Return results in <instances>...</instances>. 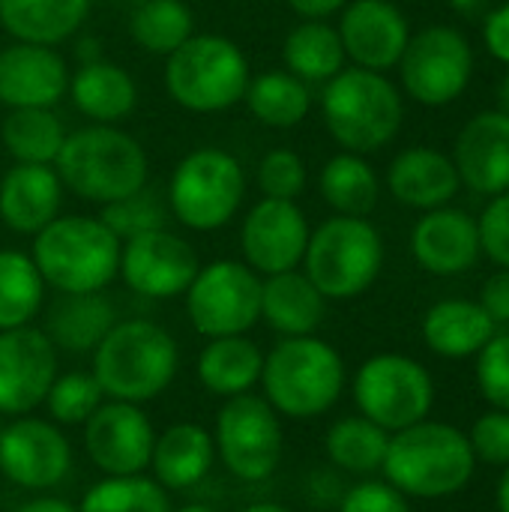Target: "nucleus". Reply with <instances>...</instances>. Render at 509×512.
<instances>
[{
	"mask_svg": "<svg viewBox=\"0 0 509 512\" xmlns=\"http://www.w3.org/2000/svg\"><path fill=\"white\" fill-rule=\"evenodd\" d=\"M390 447V432L375 426L372 420L360 417H342L327 429L324 450L327 459L357 477H372L384 468Z\"/></svg>",
	"mask_w": 509,
	"mask_h": 512,
	"instance_id": "obj_33",
	"label": "nucleus"
},
{
	"mask_svg": "<svg viewBox=\"0 0 509 512\" xmlns=\"http://www.w3.org/2000/svg\"><path fill=\"white\" fill-rule=\"evenodd\" d=\"M480 306L495 324H509V270L495 273L480 294Z\"/></svg>",
	"mask_w": 509,
	"mask_h": 512,
	"instance_id": "obj_47",
	"label": "nucleus"
},
{
	"mask_svg": "<svg viewBox=\"0 0 509 512\" xmlns=\"http://www.w3.org/2000/svg\"><path fill=\"white\" fill-rule=\"evenodd\" d=\"M129 30L144 51L168 57L189 36H195V18L183 0H144L132 12Z\"/></svg>",
	"mask_w": 509,
	"mask_h": 512,
	"instance_id": "obj_38",
	"label": "nucleus"
},
{
	"mask_svg": "<svg viewBox=\"0 0 509 512\" xmlns=\"http://www.w3.org/2000/svg\"><path fill=\"white\" fill-rule=\"evenodd\" d=\"M102 225L123 243V240H132L138 234H150V231H159L165 228V219H168V207L162 204V198L141 186L138 192L120 198V201H111L102 207Z\"/></svg>",
	"mask_w": 509,
	"mask_h": 512,
	"instance_id": "obj_41",
	"label": "nucleus"
},
{
	"mask_svg": "<svg viewBox=\"0 0 509 512\" xmlns=\"http://www.w3.org/2000/svg\"><path fill=\"white\" fill-rule=\"evenodd\" d=\"M186 315L207 336H246L261 321V279L249 264L213 261L186 288Z\"/></svg>",
	"mask_w": 509,
	"mask_h": 512,
	"instance_id": "obj_12",
	"label": "nucleus"
},
{
	"mask_svg": "<svg viewBox=\"0 0 509 512\" xmlns=\"http://www.w3.org/2000/svg\"><path fill=\"white\" fill-rule=\"evenodd\" d=\"M330 135L348 153H372L393 141L402 123V99L396 87L372 69L336 72L321 96Z\"/></svg>",
	"mask_w": 509,
	"mask_h": 512,
	"instance_id": "obj_7",
	"label": "nucleus"
},
{
	"mask_svg": "<svg viewBox=\"0 0 509 512\" xmlns=\"http://www.w3.org/2000/svg\"><path fill=\"white\" fill-rule=\"evenodd\" d=\"M156 432L141 405L102 402L84 423V450L105 477L144 474L153 459Z\"/></svg>",
	"mask_w": 509,
	"mask_h": 512,
	"instance_id": "obj_14",
	"label": "nucleus"
},
{
	"mask_svg": "<svg viewBox=\"0 0 509 512\" xmlns=\"http://www.w3.org/2000/svg\"><path fill=\"white\" fill-rule=\"evenodd\" d=\"M405 90L423 105L453 102L471 78V48L453 27H429L408 39L402 51Z\"/></svg>",
	"mask_w": 509,
	"mask_h": 512,
	"instance_id": "obj_13",
	"label": "nucleus"
},
{
	"mask_svg": "<svg viewBox=\"0 0 509 512\" xmlns=\"http://www.w3.org/2000/svg\"><path fill=\"white\" fill-rule=\"evenodd\" d=\"M243 48L216 33H195L165 60L168 96L195 114H216L237 105L249 87Z\"/></svg>",
	"mask_w": 509,
	"mask_h": 512,
	"instance_id": "obj_6",
	"label": "nucleus"
},
{
	"mask_svg": "<svg viewBox=\"0 0 509 512\" xmlns=\"http://www.w3.org/2000/svg\"><path fill=\"white\" fill-rule=\"evenodd\" d=\"M174 512H219L213 510V507H207V504H189V507H180V510Z\"/></svg>",
	"mask_w": 509,
	"mask_h": 512,
	"instance_id": "obj_53",
	"label": "nucleus"
},
{
	"mask_svg": "<svg viewBox=\"0 0 509 512\" xmlns=\"http://www.w3.org/2000/svg\"><path fill=\"white\" fill-rule=\"evenodd\" d=\"M216 456L243 483L267 480L282 462V423L264 396L240 393L225 399L213 432Z\"/></svg>",
	"mask_w": 509,
	"mask_h": 512,
	"instance_id": "obj_11",
	"label": "nucleus"
},
{
	"mask_svg": "<svg viewBox=\"0 0 509 512\" xmlns=\"http://www.w3.org/2000/svg\"><path fill=\"white\" fill-rule=\"evenodd\" d=\"M495 501H498V512H509V465L504 468L501 480H498V492H495Z\"/></svg>",
	"mask_w": 509,
	"mask_h": 512,
	"instance_id": "obj_51",
	"label": "nucleus"
},
{
	"mask_svg": "<svg viewBox=\"0 0 509 512\" xmlns=\"http://www.w3.org/2000/svg\"><path fill=\"white\" fill-rule=\"evenodd\" d=\"M339 512H411V504L387 480H363L342 495Z\"/></svg>",
	"mask_w": 509,
	"mask_h": 512,
	"instance_id": "obj_45",
	"label": "nucleus"
},
{
	"mask_svg": "<svg viewBox=\"0 0 509 512\" xmlns=\"http://www.w3.org/2000/svg\"><path fill=\"white\" fill-rule=\"evenodd\" d=\"M387 183L402 204L438 210L459 192V171L438 150L414 147L393 159Z\"/></svg>",
	"mask_w": 509,
	"mask_h": 512,
	"instance_id": "obj_26",
	"label": "nucleus"
},
{
	"mask_svg": "<svg viewBox=\"0 0 509 512\" xmlns=\"http://www.w3.org/2000/svg\"><path fill=\"white\" fill-rule=\"evenodd\" d=\"M243 99L252 117L273 129H291L303 123L312 108L306 81H300L288 69H270V72H261L258 78H249Z\"/></svg>",
	"mask_w": 509,
	"mask_h": 512,
	"instance_id": "obj_32",
	"label": "nucleus"
},
{
	"mask_svg": "<svg viewBox=\"0 0 509 512\" xmlns=\"http://www.w3.org/2000/svg\"><path fill=\"white\" fill-rule=\"evenodd\" d=\"M54 171L78 198L105 207L147 186V153L132 135L96 123L66 135Z\"/></svg>",
	"mask_w": 509,
	"mask_h": 512,
	"instance_id": "obj_3",
	"label": "nucleus"
},
{
	"mask_svg": "<svg viewBox=\"0 0 509 512\" xmlns=\"http://www.w3.org/2000/svg\"><path fill=\"white\" fill-rule=\"evenodd\" d=\"M282 60L300 81H330L345 63L339 30L324 21L297 24L282 42Z\"/></svg>",
	"mask_w": 509,
	"mask_h": 512,
	"instance_id": "obj_34",
	"label": "nucleus"
},
{
	"mask_svg": "<svg viewBox=\"0 0 509 512\" xmlns=\"http://www.w3.org/2000/svg\"><path fill=\"white\" fill-rule=\"evenodd\" d=\"M258 186L264 198L294 201L306 189V165L294 150H270L258 165Z\"/></svg>",
	"mask_w": 509,
	"mask_h": 512,
	"instance_id": "obj_43",
	"label": "nucleus"
},
{
	"mask_svg": "<svg viewBox=\"0 0 509 512\" xmlns=\"http://www.w3.org/2000/svg\"><path fill=\"white\" fill-rule=\"evenodd\" d=\"M63 183L51 165L15 162L0 180V219L15 234H39L57 219Z\"/></svg>",
	"mask_w": 509,
	"mask_h": 512,
	"instance_id": "obj_23",
	"label": "nucleus"
},
{
	"mask_svg": "<svg viewBox=\"0 0 509 512\" xmlns=\"http://www.w3.org/2000/svg\"><path fill=\"white\" fill-rule=\"evenodd\" d=\"M477 459L465 432L447 423L420 420L390 435L384 477L405 498L441 501L459 495L474 477Z\"/></svg>",
	"mask_w": 509,
	"mask_h": 512,
	"instance_id": "obj_1",
	"label": "nucleus"
},
{
	"mask_svg": "<svg viewBox=\"0 0 509 512\" xmlns=\"http://www.w3.org/2000/svg\"><path fill=\"white\" fill-rule=\"evenodd\" d=\"M15 512H78L69 501H60V498H48V495H42V498H33V501H27V504H21Z\"/></svg>",
	"mask_w": 509,
	"mask_h": 512,
	"instance_id": "obj_50",
	"label": "nucleus"
},
{
	"mask_svg": "<svg viewBox=\"0 0 509 512\" xmlns=\"http://www.w3.org/2000/svg\"><path fill=\"white\" fill-rule=\"evenodd\" d=\"M246 195L240 162L219 147H198L180 159L168 186V207L192 231L228 225Z\"/></svg>",
	"mask_w": 509,
	"mask_h": 512,
	"instance_id": "obj_9",
	"label": "nucleus"
},
{
	"mask_svg": "<svg viewBox=\"0 0 509 512\" xmlns=\"http://www.w3.org/2000/svg\"><path fill=\"white\" fill-rule=\"evenodd\" d=\"M75 102V108L96 120V123H114L123 120L135 102H138V87L132 75L108 60H87L72 78L66 90Z\"/></svg>",
	"mask_w": 509,
	"mask_h": 512,
	"instance_id": "obj_29",
	"label": "nucleus"
},
{
	"mask_svg": "<svg viewBox=\"0 0 509 512\" xmlns=\"http://www.w3.org/2000/svg\"><path fill=\"white\" fill-rule=\"evenodd\" d=\"M384 264V243L363 216H333L309 234L303 267L327 300H351L372 288Z\"/></svg>",
	"mask_w": 509,
	"mask_h": 512,
	"instance_id": "obj_8",
	"label": "nucleus"
},
{
	"mask_svg": "<svg viewBox=\"0 0 509 512\" xmlns=\"http://www.w3.org/2000/svg\"><path fill=\"white\" fill-rule=\"evenodd\" d=\"M309 234V222L294 201L264 198L243 219V258L255 273L264 276L297 270V264H303Z\"/></svg>",
	"mask_w": 509,
	"mask_h": 512,
	"instance_id": "obj_18",
	"label": "nucleus"
},
{
	"mask_svg": "<svg viewBox=\"0 0 509 512\" xmlns=\"http://www.w3.org/2000/svg\"><path fill=\"white\" fill-rule=\"evenodd\" d=\"M456 171L474 192H509V117L504 111L477 114L456 141Z\"/></svg>",
	"mask_w": 509,
	"mask_h": 512,
	"instance_id": "obj_21",
	"label": "nucleus"
},
{
	"mask_svg": "<svg viewBox=\"0 0 509 512\" xmlns=\"http://www.w3.org/2000/svg\"><path fill=\"white\" fill-rule=\"evenodd\" d=\"M411 252L417 264L435 276H456L477 264L480 231L462 210H432L414 225Z\"/></svg>",
	"mask_w": 509,
	"mask_h": 512,
	"instance_id": "obj_22",
	"label": "nucleus"
},
{
	"mask_svg": "<svg viewBox=\"0 0 509 512\" xmlns=\"http://www.w3.org/2000/svg\"><path fill=\"white\" fill-rule=\"evenodd\" d=\"M102 402H105V393L99 381L87 372L57 375L45 396L48 414L57 426H84Z\"/></svg>",
	"mask_w": 509,
	"mask_h": 512,
	"instance_id": "obj_40",
	"label": "nucleus"
},
{
	"mask_svg": "<svg viewBox=\"0 0 509 512\" xmlns=\"http://www.w3.org/2000/svg\"><path fill=\"white\" fill-rule=\"evenodd\" d=\"M117 324L114 306L102 291L93 294H60L48 315H45V336L54 348L87 354L96 351V345L108 336V330Z\"/></svg>",
	"mask_w": 509,
	"mask_h": 512,
	"instance_id": "obj_27",
	"label": "nucleus"
},
{
	"mask_svg": "<svg viewBox=\"0 0 509 512\" xmlns=\"http://www.w3.org/2000/svg\"><path fill=\"white\" fill-rule=\"evenodd\" d=\"M501 102H504V114L509 117V75H507V81L501 84Z\"/></svg>",
	"mask_w": 509,
	"mask_h": 512,
	"instance_id": "obj_54",
	"label": "nucleus"
},
{
	"mask_svg": "<svg viewBox=\"0 0 509 512\" xmlns=\"http://www.w3.org/2000/svg\"><path fill=\"white\" fill-rule=\"evenodd\" d=\"M483 36H486L489 51H492L498 60L509 63V3L507 6H501V9H495V12L489 15Z\"/></svg>",
	"mask_w": 509,
	"mask_h": 512,
	"instance_id": "obj_48",
	"label": "nucleus"
},
{
	"mask_svg": "<svg viewBox=\"0 0 509 512\" xmlns=\"http://www.w3.org/2000/svg\"><path fill=\"white\" fill-rule=\"evenodd\" d=\"M321 195L339 216H366L378 204V177L360 153H339L321 171Z\"/></svg>",
	"mask_w": 509,
	"mask_h": 512,
	"instance_id": "obj_37",
	"label": "nucleus"
},
{
	"mask_svg": "<svg viewBox=\"0 0 509 512\" xmlns=\"http://www.w3.org/2000/svg\"><path fill=\"white\" fill-rule=\"evenodd\" d=\"M495 327L498 324L480 303L441 300L423 318V339L435 354L447 360H465L480 354V348L495 336Z\"/></svg>",
	"mask_w": 509,
	"mask_h": 512,
	"instance_id": "obj_28",
	"label": "nucleus"
},
{
	"mask_svg": "<svg viewBox=\"0 0 509 512\" xmlns=\"http://www.w3.org/2000/svg\"><path fill=\"white\" fill-rule=\"evenodd\" d=\"M471 450L474 459L495 465V468H507L509 465V411L489 408L486 414L477 417L471 435Z\"/></svg>",
	"mask_w": 509,
	"mask_h": 512,
	"instance_id": "obj_44",
	"label": "nucleus"
},
{
	"mask_svg": "<svg viewBox=\"0 0 509 512\" xmlns=\"http://www.w3.org/2000/svg\"><path fill=\"white\" fill-rule=\"evenodd\" d=\"M90 0H0V24L18 42L57 45L87 18Z\"/></svg>",
	"mask_w": 509,
	"mask_h": 512,
	"instance_id": "obj_31",
	"label": "nucleus"
},
{
	"mask_svg": "<svg viewBox=\"0 0 509 512\" xmlns=\"http://www.w3.org/2000/svg\"><path fill=\"white\" fill-rule=\"evenodd\" d=\"M477 387L492 408L509 411V333H495L480 348Z\"/></svg>",
	"mask_w": 509,
	"mask_h": 512,
	"instance_id": "obj_42",
	"label": "nucleus"
},
{
	"mask_svg": "<svg viewBox=\"0 0 509 512\" xmlns=\"http://www.w3.org/2000/svg\"><path fill=\"white\" fill-rule=\"evenodd\" d=\"M288 6H291L300 18H306V21H324V18H330L333 12L345 9L348 0H288Z\"/></svg>",
	"mask_w": 509,
	"mask_h": 512,
	"instance_id": "obj_49",
	"label": "nucleus"
},
{
	"mask_svg": "<svg viewBox=\"0 0 509 512\" xmlns=\"http://www.w3.org/2000/svg\"><path fill=\"white\" fill-rule=\"evenodd\" d=\"M69 468L72 447L54 423L21 417L0 432V474L12 486L45 492L60 486Z\"/></svg>",
	"mask_w": 509,
	"mask_h": 512,
	"instance_id": "obj_15",
	"label": "nucleus"
},
{
	"mask_svg": "<svg viewBox=\"0 0 509 512\" xmlns=\"http://www.w3.org/2000/svg\"><path fill=\"white\" fill-rule=\"evenodd\" d=\"M354 402L366 420L393 435L429 420L435 384L423 363L405 354H375L354 375Z\"/></svg>",
	"mask_w": 509,
	"mask_h": 512,
	"instance_id": "obj_10",
	"label": "nucleus"
},
{
	"mask_svg": "<svg viewBox=\"0 0 509 512\" xmlns=\"http://www.w3.org/2000/svg\"><path fill=\"white\" fill-rule=\"evenodd\" d=\"M33 264L57 294H93L120 273L123 243L90 216H57L33 234Z\"/></svg>",
	"mask_w": 509,
	"mask_h": 512,
	"instance_id": "obj_5",
	"label": "nucleus"
},
{
	"mask_svg": "<svg viewBox=\"0 0 509 512\" xmlns=\"http://www.w3.org/2000/svg\"><path fill=\"white\" fill-rule=\"evenodd\" d=\"M324 315L327 297L312 285L306 273L285 270L261 279V318L285 339L312 336Z\"/></svg>",
	"mask_w": 509,
	"mask_h": 512,
	"instance_id": "obj_24",
	"label": "nucleus"
},
{
	"mask_svg": "<svg viewBox=\"0 0 509 512\" xmlns=\"http://www.w3.org/2000/svg\"><path fill=\"white\" fill-rule=\"evenodd\" d=\"M477 231H480V249L495 264L509 270V192L495 195V201L483 210Z\"/></svg>",
	"mask_w": 509,
	"mask_h": 512,
	"instance_id": "obj_46",
	"label": "nucleus"
},
{
	"mask_svg": "<svg viewBox=\"0 0 509 512\" xmlns=\"http://www.w3.org/2000/svg\"><path fill=\"white\" fill-rule=\"evenodd\" d=\"M57 378V348L36 327L0 333V414L24 417L45 402Z\"/></svg>",
	"mask_w": 509,
	"mask_h": 512,
	"instance_id": "obj_17",
	"label": "nucleus"
},
{
	"mask_svg": "<svg viewBox=\"0 0 509 512\" xmlns=\"http://www.w3.org/2000/svg\"><path fill=\"white\" fill-rule=\"evenodd\" d=\"M243 512H291L288 507H282V504H270V501H264V504H252V507H246Z\"/></svg>",
	"mask_w": 509,
	"mask_h": 512,
	"instance_id": "obj_52",
	"label": "nucleus"
},
{
	"mask_svg": "<svg viewBox=\"0 0 509 512\" xmlns=\"http://www.w3.org/2000/svg\"><path fill=\"white\" fill-rule=\"evenodd\" d=\"M66 129L51 108H9L3 120V144L15 162L54 165Z\"/></svg>",
	"mask_w": 509,
	"mask_h": 512,
	"instance_id": "obj_35",
	"label": "nucleus"
},
{
	"mask_svg": "<svg viewBox=\"0 0 509 512\" xmlns=\"http://www.w3.org/2000/svg\"><path fill=\"white\" fill-rule=\"evenodd\" d=\"M216 462L213 435L195 423H174L156 435L150 468L156 483L168 492H183L198 486Z\"/></svg>",
	"mask_w": 509,
	"mask_h": 512,
	"instance_id": "obj_25",
	"label": "nucleus"
},
{
	"mask_svg": "<svg viewBox=\"0 0 509 512\" xmlns=\"http://www.w3.org/2000/svg\"><path fill=\"white\" fill-rule=\"evenodd\" d=\"M180 366L174 336L144 318L117 321L93 351V378L105 399L144 405L162 396Z\"/></svg>",
	"mask_w": 509,
	"mask_h": 512,
	"instance_id": "obj_2",
	"label": "nucleus"
},
{
	"mask_svg": "<svg viewBox=\"0 0 509 512\" xmlns=\"http://www.w3.org/2000/svg\"><path fill=\"white\" fill-rule=\"evenodd\" d=\"M198 252L177 234L159 228L126 240L120 249V276L123 282L150 300H168L186 294L198 276Z\"/></svg>",
	"mask_w": 509,
	"mask_h": 512,
	"instance_id": "obj_16",
	"label": "nucleus"
},
{
	"mask_svg": "<svg viewBox=\"0 0 509 512\" xmlns=\"http://www.w3.org/2000/svg\"><path fill=\"white\" fill-rule=\"evenodd\" d=\"M66 90L69 69L51 45L12 42L0 51V102L6 108H54Z\"/></svg>",
	"mask_w": 509,
	"mask_h": 512,
	"instance_id": "obj_19",
	"label": "nucleus"
},
{
	"mask_svg": "<svg viewBox=\"0 0 509 512\" xmlns=\"http://www.w3.org/2000/svg\"><path fill=\"white\" fill-rule=\"evenodd\" d=\"M78 512H171L168 489L144 474L105 477L87 489Z\"/></svg>",
	"mask_w": 509,
	"mask_h": 512,
	"instance_id": "obj_39",
	"label": "nucleus"
},
{
	"mask_svg": "<svg viewBox=\"0 0 509 512\" xmlns=\"http://www.w3.org/2000/svg\"><path fill=\"white\" fill-rule=\"evenodd\" d=\"M261 387L276 414L312 420L339 402L345 390V363L330 342L318 336H291L264 357Z\"/></svg>",
	"mask_w": 509,
	"mask_h": 512,
	"instance_id": "obj_4",
	"label": "nucleus"
},
{
	"mask_svg": "<svg viewBox=\"0 0 509 512\" xmlns=\"http://www.w3.org/2000/svg\"><path fill=\"white\" fill-rule=\"evenodd\" d=\"M45 300V279L30 255L0 249V333L27 327Z\"/></svg>",
	"mask_w": 509,
	"mask_h": 512,
	"instance_id": "obj_36",
	"label": "nucleus"
},
{
	"mask_svg": "<svg viewBox=\"0 0 509 512\" xmlns=\"http://www.w3.org/2000/svg\"><path fill=\"white\" fill-rule=\"evenodd\" d=\"M339 39L345 57L360 69H390L402 60L408 45V21L387 0H354L345 6L339 21Z\"/></svg>",
	"mask_w": 509,
	"mask_h": 512,
	"instance_id": "obj_20",
	"label": "nucleus"
},
{
	"mask_svg": "<svg viewBox=\"0 0 509 512\" xmlns=\"http://www.w3.org/2000/svg\"><path fill=\"white\" fill-rule=\"evenodd\" d=\"M264 351L246 336L207 339L198 357V381L207 393L231 399L249 393L261 381Z\"/></svg>",
	"mask_w": 509,
	"mask_h": 512,
	"instance_id": "obj_30",
	"label": "nucleus"
}]
</instances>
